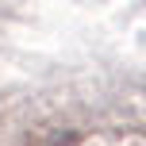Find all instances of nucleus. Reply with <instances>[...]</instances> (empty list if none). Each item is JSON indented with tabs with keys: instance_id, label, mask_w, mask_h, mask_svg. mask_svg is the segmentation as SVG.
I'll return each mask as SVG.
<instances>
[]
</instances>
